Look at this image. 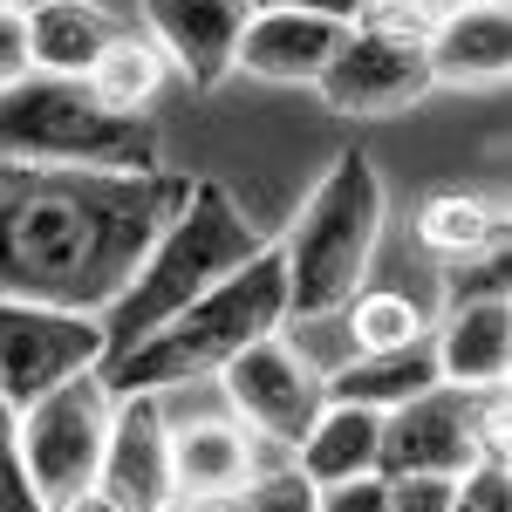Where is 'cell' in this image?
<instances>
[{"mask_svg": "<svg viewBox=\"0 0 512 512\" xmlns=\"http://www.w3.org/2000/svg\"><path fill=\"white\" fill-rule=\"evenodd\" d=\"M185 171H89L0 158V294L103 315L137 274L144 246L185 205Z\"/></svg>", "mask_w": 512, "mask_h": 512, "instance_id": "obj_1", "label": "cell"}, {"mask_svg": "<svg viewBox=\"0 0 512 512\" xmlns=\"http://www.w3.org/2000/svg\"><path fill=\"white\" fill-rule=\"evenodd\" d=\"M260 253V233H253V219L239 212V198L219 185V178H192V192L185 205L171 212L158 226V239L144 246V260H137V274L123 280V294L103 308V362L123 349H137L144 335H158L171 315H185L205 287H219V280L246 267Z\"/></svg>", "mask_w": 512, "mask_h": 512, "instance_id": "obj_2", "label": "cell"}, {"mask_svg": "<svg viewBox=\"0 0 512 512\" xmlns=\"http://www.w3.org/2000/svg\"><path fill=\"white\" fill-rule=\"evenodd\" d=\"M280 328H287V267H280V246H260L246 267H233L219 287H205L185 315L164 321L158 335L110 355L103 383H110V396L185 390V383L219 376L239 349H253L260 335H280Z\"/></svg>", "mask_w": 512, "mask_h": 512, "instance_id": "obj_3", "label": "cell"}, {"mask_svg": "<svg viewBox=\"0 0 512 512\" xmlns=\"http://www.w3.org/2000/svg\"><path fill=\"white\" fill-rule=\"evenodd\" d=\"M383 239V178L362 151H335V164L315 178L294 233L280 239L287 267V321L335 315L349 301Z\"/></svg>", "mask_w": 512, "mask_h": 512, "instance_id": "obj_4", "label": "cell"}, {"mask_svg": "<svg viewBox=\"0 0 512 512\" xmlns=\"http://www.w3.org/2000/svg\"><path fill=\"white\" fill-rule=\"evenodd\" d=\"M0 158L89 164V171H158V130L96 103L82 76H21L0 89Z\"/></svg>", "mask_w": 512, "mask_h": 512, "instance_id": "obj_5", "label": "cell"}, {"mask_svg": "<svg viewBox=\"0 0 512 512\" xmlns=\"http://www.w3.org/2000/svg\"><path fill=\"white\" fill-rule=\"evenodd\" d=\"M110 410H117V396L103 383V369H82V376L55 383V390H41L35 403L14 410V437H21L28 478H35V492H41L48 512L96 485V472H103V437H110Z\"/></svg>", "mask_w": 512, "mask_h": 512, "instance_id": "obj_6", "label": "cell"}, {"mask_svg": "<svg viewBox=\"0 0 512 512\" xmlns=\"http://www.w3.org/2000/svg\"><path fill=\"white\" fill-rule=\"evenodd\" d=\"M315 89L335 117H396V110L424 103L437 82H431L424 35H396V28L355 21L342 35V48L328 55V69L315 76Z\"/></svg>", "mask_w": 512, "mask_h": 512, "instance_id": "obj_7", "label": "cell"}, {"mask_svg": "<svg viewBox=\"0 0 512 512\" xmlns=\"http://www.w3.org/2000/svg\"><path fill=\"white\" fill-rule=\"evenodd\" d=\"M82 369H103V321L0 294V396H7V410L35 403L41 390L69 383Z\"/></svg>", "mask_w": 512, "mask_h": 512, "instance_id": "obj_8", "label": "cell"}, {"mask_svg": "<svg viewBox=\"0 0 512 512\" xmlns=\"http://www.w3.org/2000/svg\"><path fill=\"white\" fill-rule=\"evenodd\" d=\"M485 396L492 390L431 383L424 396L383 410V472L465 478L472 465H485Z\"/></svg>", "mask_w": 512, "mask_h": 512, "instance_id": "obj_9", "label": "cell"}, {"mask_svg": "<svg viewBox=\"0 0 512 512\" xmlns=\"http://www.w3.org/2000/svg\"><path fill=\"white\" fill-rule=\"evenodd\" d=\"M226 396H233L239 424L267 444H301L315 431V417L328 410V390H321V369H308L287 335H260L253 349H239L226 369Z\"/></svg>", "mask_w": 512, "mask_h": 512, "instance_id": "obj_10", "label": "cell"}, {"mask_svg": "<svg viewBox=\"0 0 512 512\" xmlns=\"http://www.w3.org/2000/svg\"><path fill=\"white\" fill-rule=\"evenodd\" d=\"M96 485L123 512H164L171 506V424H164V403L151 390L117 396Z\"/></svg>", "mask_w": 512, "mask_h": 512, "instance_id": "obj_11", "label": "cell"}, {"mask_svg": "<svg viewBox=\"0 0 512 512\" xmlns=\"http://www.w3.org/2000/svg\"><path fill=\"white\" fill-rule=\"evenodd\" d=\"M253 0H144V28L164 48L171 69H185L198 89L233 76L239 35H246Z\"/></svg>", "mask_w": 512, "mask_h": 512, "instance_id": "obj_12", "label": "cell"}, {"mask_svg": "<svg viewBox=\"0 0 512 512\" xmlns=\"http://www.w3.org/2000/svg\"><path fill=\"white\" fill-rule=\"evenodd\" d=\"M437 342V376L458 390H506L512 376V301L506 287L465 294L444 328H431Z\"/></svg>", "mask_w": 512, "mask_h": 512, "instance_id": "obj_13", "label": "cell"}, {"mask_svg": "<svg viewBox=\"0 0 512 512\" xmlns=\"http://www.w3.org/2000/svg\"><path fill=\"white\" fill-rule=\"evenodd\" d=\"M342 21H321V14H294V7H253L246 14V35H239L233 69L253 82H315L328 69V55L342 48Z\"/></svg>", "mask_w": 512, "mask_h": 512, "instance_id": "obj_14", "label": "cell"}, {"mask_svg": "<svg viewBox=\"0 0 512 512\" xmlns=\"http://www.w3.org/2000/svg\"><path fill=\"white\" fill-rule=\"evenodd\" d=\"M424 55H431V82H451V89L499 82L512 69V14L499 0H465L431 21Z\"/></svg>", "mask_w": 512, "mask_h": 512, "instance_id": "obj_15", "label": "cell"}, {"mask_svg": "<svg viewBox=\"0 0 512 512\" xmlns=\"http://www.w3.org/2000/svg\"><path fill=\"white\" fill-rule=\"evenodd\" d=\"M431 383H444V376H437L431 328H424L417 342H396V349H355L321 376L328 403H362V410H396V403L424 396Z\"/></svg>", "mask_w": 512, "mask_h": 512, "instance_id": "obj_16", "label": "cell"}, {"mask_svg": "<svg viewBox=\"0 0 512 512\" xmlns=\"http://www.w3.org/2000/svg\"><path fill=\"white\" fill-rule=\"evenodd\" d=\"M294 465L315 485H349V478L383 472V410L362 403H328L315 417V431L294 444Z\"/></svg>", "mask_w": 512, "mask_h": 512, "instance_id": "obj_17", "label": "cell"}, {"mask_svg": "<svg viewBox=\"0 0 512 512\" xmlns=\"http://www.w3.org/2000/svg\"><path fill=\"white\" fill-rule=\"evenodd\" d=\"M123 35L117 14L96 0H28V41L41 76H89V62Z\"/></svg>", "mask_w": 512, "mask_h": 512, "instance_id": "obj_18", "label": "cell"}, {"mask_svg": "<svg viewBox=\"0 0 512 512\" xmlns=\"http://www.w3.org/2000/svg\"><path fill=\"white\" fill-rule=\"evenodd\" d=\"M253 472V431L246 424H185L171 431V492L192 499H233Z\"/></svg>", "mask_w": 512, "mask_h": 512, "instance_id": "obj_19", "label": "cell"}, {"mask_svg": "<svg viewBox=\"0 0 512 512\" xmlns=\"http://www.w3.org/2000/svg\"><path fill=\"white\" fill-rule=\"evenodd\" d=\"M164 69H171V62H164L158 41L137 35V28H123V35L89 62V76H82V82L96 89L103 110H117V117H144V103L164 89Z\"/></svg>", "mask_w": 512, "mask_h": 512, "instance_id": "obj_20", "label": "cell"}, {"mask_svg": "<svg viewBox=\"0 0 512 512\" xmlns=\"http://www.w3.org/2000/svg\"><path fill=\"white\" fill-rule=\"evenodd\" d=\"M417 239H424V253H437V260H478L485 246H499V219L472 192H437L417 212Z\"/></svg>", "mask_w": 512, "mask_h": 512, "instance_id": "obj_21", "label": "cell"}, {"mask_svg": "<svg viewBox=\"0 0 512 512\" xmlns=\"http://www.w3.org/2000/svg\"><path fill=\"white\" fill-rule=\"evenodd\" d=\"M233 499H239V512H321V485L294 465L287 444L253 437V472H246V485Z\"/></svg>", "mask_w": 512, "mask_h": 512, "instance_id": "obj_22", "label": "cell"}, {"mask_svg": "<svg viewBox=\"0 0 512 512\" xmlns=\"http://www.w3.org/2000/svg\"><path fill=\"white\" fill-rule=\"evenodd\" d=\"M342 328H349L355 349H396V342H417L431 321L396 287H355L349 301H342Z\"/></svg>", "mask_w": 512, "mask_h": 512, "instance_id": "obj_23", "label": "cell"}, {"mask_svg": "<svg viewBox=\"0 0 512 512\" xmlns=\"http://www.w3.org/2000/svg\"><path fill=\"white\" fill-rule=\"evenodd\" d=\"M465 478L444 472H383V506L390 512H458Z\"/></svg>", "mask_w": 512, "mask_h": 512, "instance_id": "obj_24", "label": "cell"}, {"mask_svg": "<svg viewBox=\"0 0 512 512\" xmlns=\"http://www.w3.org/2000/svg\"><path fill=\"white\" fill-rule=\"evenodd\" d=\"M0 512H48L28 478V458H21V437H14V417H0Z\"/></svg>", "mask_w": 512, "mask_h": 512, "instance_id": "obj_25", "label": "cell"}, {"mask_svg": "<svg viewBox=\"0 0 512 512\" xmlns=\"http://www.w3.org/2000/svg\"><path fill=\"white\" fill-rule=\"evenodd\" d=\"M35 76V41H28V7L21 0H0V89L7 82Z\"/></svg>", "mask_w": 512, "mask_h": 512, "instance_id": "obj_26", "label": "cell"}, {"mask_svg": "<svg viewBox=\"0 0 512 512\" xmlns=\"http://www.w3.org/2000/svg\"><path fill=\"white\" fill-rule=\"evenodd\" d=\"M458 512H506V465H472L465 492H458Z\"/></svg>", "mask_w": 512, "mask_h": 512, "instance_id": "obj_27", "label": "cell"}, {"mask_svg": "<svg viewBox=\"0 0 512 512\" xmlns=\"http://www.w3.org/2000/svg\"><path fill=\"white\" fill-rule=\"evenodd\" d=\"M321 512H390L383 506V472L349 478V485H321Z\"/></svg>", "mask_w": 512, "mask_h": 512, "instance_id": "obj_28", "label": "cell"}, {"mask_svg": "<svg viewBox=\"0 0 512 512\" xmlns=\"http://www.w3.org/2000/svg\"><path fill=\"white\" fill-rule=\"evenodd\" d=\"M253 7H294V14H321V21H342V28H355V14H362L369 0H253Z\"/></svg>", "mask_w": 512, "mask_h": 512, "instance_id": "obj_29", "label": "cell"}, {"mask_svg": "<svg viewBox=\"0 0 512 512\" xmlns=\"http://www.w3.org/2000/svg\"><path fill=\"white\" fill-rule=\"evenodd\" d=\"M55 512H123V506L110 499V492H103V485H89V492H76V499H62Z\"/></svg>", "mask_w": 512, "mask_h": 512, "instance_id": "obj_30", "label": "cell"}, {"mask_svg": "<svg viewBox=\"0 0 512 512\" xmlns=\"http://www.w3.org/2000/svg\"><path fill=\"white\" fill-rule=\"evenodd\" d=\"M164 512H239V499H192V492H171Z\"/></svg>", "mask_w": 512, "mask_h": 512, "instance_id": "obj_31", "label": "cell"}, {"mask_svg": "<svg viewBox=\"0 0 512 512\" xmlns=\"http://www.w3.org/2000/svg\"><path fill=\"white\" fill-rule=\"evenodd\" d=\"M424 7H431V14H451V7H465V0H424Z\"/></svg>", "mask_w": 512, "mask_h": 512, "instance_id": "obj_32", "label": "cell"}, {"mask_svg": "<svg viewBox=\"0 0 512 512\" xmlns=\"http://www.w3.org/2000/svg\"><path fill=\"white\" fill-rule=\"evenodd\" d=\"M0 417H14V410H7V396H0Z\"/></svg>", "mask_w": 512, "mask_h": 512, "instance_id": "obj_33", "label": "cell"}, {"mask_svg": "<svg viewBox=\"0 0 512 512\" xmlns=\"http://www.w3.org/2000/svg\"><path fill=\"white\" fill-rule=\"evenodd\" d=\"M499 7H506V0H499Z\"/></svg>", "mask_w": 512, "mask_h": 512, "instance_id": "obj_34", "label": "cell"}, {"mask_svg": "<svg viewBox=\"0 0 512 512\" xmlns=\"http://www.w3.org/2000/svg\"><path fill=\"white\" fill-rule=\"evenodd\" d=\"M21 7H28V0H21Z\"/></svg>", "mask_w": 512, "mask_h": 512, "instance_id": "obj_35", "label": "cell"}]
</instances>
